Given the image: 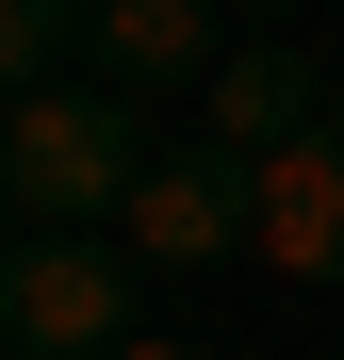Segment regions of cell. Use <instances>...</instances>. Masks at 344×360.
<instances>
[{"label": "cell", "instance_id": "6da1fadb", "mask_svg": "<svg viewBox=\"0 0 344 360\" xmlns=\"http://www.w3.org/2000/svg\"><path fill=\"white\" fill-rule=\"evenodd\" d=\"M148 164H164L148 148V98H115L98 66L0 115V213H17V246H33V229H115Z\"/></svg>", "mask_w": 344, "mask_h": 360}, {"label": "cell", "instance_id": "7a4b0ae2", "mask_svg": "<svg viewBox=\"0 0 344 360\" xmlns=\"http://www.w3.org/2000/svg\"><path fill=\"white\" fill-rule=\"evenodd\" d=\"M148 328V262L115 246V229H33V246H0V344L17 360H115Z\"/></svg>", "mask_w": 344, "mask_h": 360}, {"label": "cell", "instance_id": "3957f363", "mask_svg": "<svg viewBox=\"0 0 344 360\" xmlns=\"http://www.w3.org/2000/svg\"><path fill=\"white\" fill-rule=\"evenodd\" d=\"M246 262L279 295H344V115H312L279 164H246Z\"/></svg>", "mask_w": 344, "mask_h": 360}, {"label": "cell", "instance_id": "277c9868", "mask_svg": "<svg viewBox=\"0 0 344 360\" xmlns=\"http://www.w3.org/2000/svg\"><path fill=\"white\" fill-rule=\"evenodd\" d=\"M115 246H132L148 278L229 262V246H246V164H229V148H164V164L132 180V213H115Z\"/></svg>", "mask_w": 344, "mask_h": 360}, {"label": "cell", "instance_id": "5b68a950", "mask_svg": "<svg viewBox=\"0 0 344 360\" xmlns=\"http://www.w3.org/2000/svg\"><path fill=\"white\" fill-rule=\"evenodd\" d=\"M312 115H328V66H312L295 33H229V66L197 82V148H229V164H279Z\"/></svg>", "mask_w": 344, "mask_h": 360}, {"label": "cell", "instance_id": "8992f818", "mask_svg": "<svg viewBox=\"0 0 344 360\" xmlns=\"http://www.w3.org/2000/svg\"><path fill=\"white\" fill-rule=\"evenodd\" d=\"M229 66V17L213 0H98V82L115 98H197Z\"/></svg>", "mask_w": 344, "mask_h": 360}, {"label": "cell", "instance_id": "52a82bcc", "mask_svg": "<svg viewBox=\"0 0 344 360\" xmlns=\"http://www.w3.org/2000/svg\"><path fill=\"white\" fill-rule=\"evenodd\" d=\"M82 49H98V0H0V82L17 98L82 82Z\"/></svg>", "mask_w": 344, "mask_h": 360}, {"label": "cell", "instance_id": "ba28073f", "mask_svg": "<svg viewBox=\"0 0 344 360\" xmlns=\"http://www.w3.org/2000/svg\"><path fill=\"white\" fill-rule=\"evenodd\" d=\"M115 360H213V344H197V328H164V311H148V328H132V344H115Z\"/></svg>", "mask_w": 344, "mask_h": 360}, {"label": "cell", "instance_id": "9c48e42d", "mask_svg": "<svg viewBox=\"0 0 344 360\" xmlns=\"http://www.w3.org/2000/svg\"><path fill=\"white\" fill-rule=\"evenodd\" d=\"M213 17H229V33H295L312 0H213Z\"/></svg>", "mask_w": 344, "mask_h": 360}]
</instances>
